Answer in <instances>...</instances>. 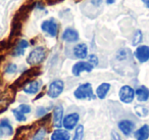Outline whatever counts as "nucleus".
Listing matches in <instances>:
<instances>
[{
	"label": "nucleus",
	"instance_id": "obj_1",
	"mask_svg": "<svg viewBox=\"0 0 149 140\" xmlns=\"http://www.w3.org/2000/svg\"><path fill=\"white\" fill-rule=\"evenodd\" d=\"M46 57V49L43 46H38L34 48L31 52L29 53L27 57V62L31 66H36L45 60Z\"/></svg>",
	"mask_w": 149,
	"mask_h": 140
},
{
	"label": "nucleus",
	"instance_id": "obj_2",
	"mask_svg": "<svg viewBox=\"0 0 149 140\" xmlns=\"http://www.w3.org/2000/svg\"><path fill=\"white\" fill-rule=\"evenodd\" d=\"M74 97L77 99H94L96 96L93 93L92 85L90 83H84L78 86V88L74 92Z\"/></svg>",
	"mask_w": 149,
	"mask_h": 140
},
{
	"label": "nucleus",
	"instance_id": "obj_3",
	"mask_svg": "<svg viewBox=\"0 0 149 140\" xmlns=\"http://www.w3.org/2000/svg\"><path fill=\"white\" fill-rule=\"evenodd\" d=\"M64 89V83L62 80L57 79V80H54L53 82L50 83V85L48 86L47 90V95L51 98H56L62 93Z\"/></svg>",
	"mask_w": 149,
	"mask_h": 140
},
{
	"label": "nucleus",
	"instance_id": "obj_4",
	"mask_svg": "<svg viewBox=\"0 0 149 140\" xmlns=\"http://www.w3.org/2000/svg\"><path fill=\"white\" fill-rule=\"evenodd\" d=\"M41 29L44 33H46L50 37H56L58 33V25L57 22L54 19H50L44 21L41 25Z\"/></svg>",
	"mask_w": 149,
	"mask_h": 140
},
{
	"label": "nucleus",
	"instance_id": "obj_5",
	"mask_svg": "<svg viewBox=\"0 0 149 140\" xmlns=\"http://www.w3.org/2000/svg\"><path fill=\"white\" fill-rule=\"evenodd\" d=\"M135 90L129 85H125L122 88L120 89V92H118V96L122 102L124 103H131L135 98Z\"/></svg>",
	"mask_w": 149,
	"mask_h": 140
},
{
	"label": "nucleus",
	"instance_id": "obj_6",
	"mask_svg": "<svg viewBox=\"0 0 149 140\" xmlns=\"http://www.w3.org/2000/svg\"><path fill=\"white\" fill-rule=\"evenodd\" d=\"M94 66L92 64H90L89 62H78L77 64H74L72 66V73L74 76L79 77L83 72H88L90 73L93 70Z\"/></svg>",
	"mask_w": 149,
	"mask_h": 140
},
{
	"label": "nucleus",
	"instance_id": "obj_7",
	"mask_svg": "<svg viewBox=\"0 0 149 140\" xmlns=\"http://www.w3.org/2000/svg\"><path fill=\"white\" fill-rule=\"evenodd\" d=\"M135 57L138 60L140 64H144V62L149 60V46L147 45H139L136 48L134 52Z\"/></svg>",
	"mask_w": 149,
	"mask_h": 140
},
{
	"label": "nucleus",
	"instance_id": "obj_8",
	"mask_svg": "<svg viewBox=\"0 0 149 140\" xmlns=\"http://www.w3.org/2000/svg\"><path fill=\"white\" fill-rule=\"evenodd\" d=\"M79 119H80L79 113H70V115L64 117L63 122H62V125H63V127L65 128V129L72 130L74 127H76V125L78 124Z\"/></svg>",
	"mask_w": 149,
	"mask_h": 140
},
{
	"label": "nucleus",
	"instance_id": "obj_9",
	"mask_svg": "<svg viewBox=\"0 0 149 140\" xmlns=\"http://www.w3.org/2000/svg\"><path fill=\"white\" fill-rule=\"evenodd\" d=\"M62 40L65 42H68V43L77 42L79 40V33L72 28H68L62 33Z\"/></svg>",
	"mask_w": 149,
	"mask_h": 140
},
{
	"label": "nucleus",
	"instance_id": "obj_10",
	"mask_svg": "<svg viewBox=\"0 0 149 140\" xmlns=\"http://www.w3.org/2000/svg\"><path fill=\"white\" fill-rule=\"evenodd\" d=\"M118 128L123 132V134L129 136L135 129V124L130 120H122L118 122Z\"/></svg>",
	"mask_w": 149,
	"mask_h": 140
},
{
	"label": "nucleus",
	"instance_id": "obj_11",
	"mask_svg": "<svg viewBox=\"0 0 149 140\" xmlns=\"http://www.w3.org/2000/svg\"><path fill=\"white\" fill-rule=\"evenodd\" d=\"M42 82L38 80L31 81L30 83H28L25 87H24V92L27 94H36L37 92H39V90L41 89Z\"/></svg>",
	"mask_w": 149,
	"mask_h": 140
},
{
	"label": "nucleus",
	"instance_id": "obj_12",
	"mask_svg": "<svg viewBox=\"0 0 149 140\" xmlns=\"http://www.w3.org/2000/svg\"><path fill=\"white\" fill-rule=\"evenodd\" d=\"M62 117H63V107L62 105L58 104L54 107L53 111V125L55 128H59L61 126Z\"/></svg>",
	"mask_w": 149,
	"mask_h": 140
},
{
	"label": "nucleus",
	"instance_id": "obj_13",
	"mask_svg": "<svg viewBox=\"0 0 149 140\" xmlns=\"http://www.w3.org/2000/svg\"><path fill=\"white\" fill-rule=\"evenodd\" d=\"M74 54L77 58L84 60L88 55V47L85 43L78 44L74 47Z\"/></svg>",
	"mask_w": 149,
	"mask_h": 140
},
{
	"label": "nucleus",
	"instance_id": "obj_14",
	"mask_svg": "<svg viewBox=\"0 0 149 140\" xmlns=\"http://www.w3.org/2000/svg\"><path fill=\"white\" fill-rule=\"evenodd\" d=\"M13 128L11 127L8 120H1L0 121V137L4 135H13Z\"/></svg>",
	"mask_w": 149,
	"mask_h": 140
},
{
	"label": "nucleus",
	"instance_id": "obj_15",
	"mask_svg": "<svg viewBox=\"0 0 149 140\" xmlns=\"http://www.w3.org/2000/svg\"><path fill=\"white\" fill-rule=\"evenodd\" d=\"M136 96L140 102H145L149 99V89L146 86H140L136 91Z\"/></svg>",
	"mask_w": 149,
	"mask_h": 140
},
{
	"label": "nucleus",
	"instance_id": "obj_16",
	"mask_svg": "<svg viewBox=\"0 0 149 140\" xmlns=\"http://www.w3.org/2000/svg\"><path fill=\"white\" fill-rule=\"evenodd\" d=\"M134 136L137 140H147L149 138V126L143 125L135 132Z\"/></svg>",
	"mask_w": 149,
	"mask_h": 140
},
{
	"label": "nucleus",
	"instance_id": "obj_17",
	"mask_svg": "<svg viewBox=\"0 0 149 140\" xmlns=\"http://www.w3.org/2000/svg\"><path fill=\"white\" fill-rule=\"evenodd\" d=\"M110 89L109 83H101L96 89V96L99 99H104Z\"/></svg>",
	"mask_w": 149,
	"mask_h": 140
},
{
	"label": "nucleus",
	"instance_id": "obj_18",
	"mask_svg": "<svg viewBox=\"0 0 149 140\" xmlns=\"http://www.w3.org/2000/svg\"><path fill=\"white\" fill-rule=\"evenodd\" d=\"M70 135L68 131L61 129H57L52 133L51 140H70Z\"/></svg>",
	"mask_w": 149,
	"mask_h": 140
},
{
	"label": "nucleus",
	"instance_id": "obj_19",
	"mask_svg": "<svg viewBox=\"0 0 149 140\" xmlns=\"http://www.w3.org/2000/svg\"><path fill=\"white\" fill-rule=\"evenodd\" d=\"M28 47H29V42H28L26 39H22L21 41H19V43L17 44V46H15L13 54H15V56L23 55V54L25 53L26 49H27Z\"/></svg>",
	"mask_w": 149,
	"mask_h": 140
},
{
	"label": "nucleus",
	"instance_id": "obj_20",
	"mask_svg": "<svg viewBox=\"0 0 149 140\" xmlns=\"http://www.w3.org/2000/svg\"><path fill=\"white\" fill-rule=\"evenodd\" d=\"M83 136H84V126L79 125L77 127V129H76L74 139L72 140H83Z\"/></svg>",
	"mask_w": 149,
	"mask_h": 140
},
{
	"label": "nucleus",
	"instance_id": "obj_21",
	"mask_svg": "<svg viewBox=\"0 0 149 140\" xmlns=\"http://www.w3.org/2000/svg\"><path fill=\"white\" fill-rule=\"evenodd\" d=\"M46 135V129L45 128H39L38 131L33 136V140H43Z\"/></svg>",
	"mask_w": 149,
	"mask_h": 140
},
{
	"label": "nucleus",
	"instance_id": "obj_22",
	"mask_svg": "<svg viewBox=\"0 0 149 140\" xmlns=\"http://www.w3.org/2000/svg\"><path fill=\"white\" fill-rule=\"evenodd\" d=\"M142 39H143L142 32H141L140 30H137L136 33H135V35H134V38H133V42H132L133 45L137 46L138 44H140L141 41H142Z\"/></svg>",
	"mask_w": 149,
	"mask_h": 140
},
{
	"label": "nucleus",
	"instance_id": "obj_23",
	"mask_svg": "<svg viewBox=\"0 0 149 140\" xmlns=\"http://www.w3.org/2000/svg\"><path fill=\"white\" fill-rule=\"evenodd\" d=\"M13 115H15V119H17L19 122H25L26 120H27V118L25 117V113H23L22 111H19L17 108L13 109Z\"/></svg>",
	"mask_w": 149,
	"mask_h": 140
},
{
	"label": "nucleus",
	"instance_id": "obj_24",
	"mask_svg": "<svg viewBox=\"0 0 149 140\" xmlns=\"http://www.w3.org/2000/svg\"><path fill=\"white\" fill-rule=\"evenodd\" d=\"M146 109L148 108L146 106H142V105H138V106L135 107V111H136V113L139 117H146L148 115L147 113H144V111H146Z\"/></svg>",
	"mask_w": 149,
	"mask_h": 140
},
{
	"label": "nucleus",
	"instance_id": "obj_25",
	"mask_svg": "<svg viewBox=\"0 0 149 140\" xmlns=\"http://www.w3.org/2000/svg\"><path fill=\"white\" fill-rule=\"evenodd\" d=\"M47 108H45V107L43 106H40L37 108V111H36V116H37L38 118H42L44 117V116L47 115Z\"/></svg>",
	"mask_w": 149,
	"mask_h": 140
},
{
	"label": "nucleus",
	"instance_id": "obj_26",
	"mask_svg": "<svg viewBox=\"0 0 149 140\" xmlns=\"http://www.w3.org/2000/svg\"><path fill=\"white\" fill-rule=\"evenodd\" d=\"M17 64H8V66H6V70H5V72L7 73V74H13V73L17 72Z\"/></svg>",
	"mask_w": 149,
	"mask_h": 140
},
{
	"label": "nucleus",
	"instance_id": "obj_27",
	"mask_svg": "<svg viewBox=\"0 0 149 140\" xmlns=\"http://www.w3.org/2000/svg\"><path fill=\"white\" fill-rule=\"evenodd\" d=\"M17 109L26 115V113H29L30 111H31V106L28 104H21L19 107H17Z\"/></svg>",
	"mask_w": 149,
	"mask_h": 140
},
{
	"label": "nucleus",
	"instance_id": "obj_28",
	"mask_svg": "<svg viewBox=\"0 0 149 140\" xmlns=\"http://www.w3.org/2000/svg\"><path fill=\"white\" fill-rule=\"evenodd\" d=\"M89 62L90 64H92L94 66H97L98 64V58L97 56L95 55V54H91V55H89Z\"/></svg>",
	"mask_w": 149,
	"mask_h": 140
},
{
	"label": "nucleus",
	"instance_id": "obj_29",
	"mask_svg": "<svg viewBox=\"0 0 149 140\" xmlns=\"http://www.w3.org/2000/svg\"><path fill=\"white\" fill-rule=\"evenodd\" d=\"M111 140H122L116 131H111Z\"/></svg>",
	"mask_w": 149,
	"mask_h": 140
},
{
	"label": "nucleus",
	"instance_id": "obj_30",
	"mask_svg": "<svg viewBox=\"0 0 149 140\" xmlns=\"http://www.w3.org/2000/svg\"><path fill=\"white\" fill-rule=\"evenodd\" d=\"M102 1H103V0H91V3L93 5H95V6H99L102 3Z\"/></svg>",
	"mask_w": 149,
	"mask_h": 140
},
{
	"label": "nucleus",
	"instance_id": "obj_31",
	"mask_svg": "<svg viewBox=\"0 0 149 140\" xmlns=\"http://www.w3.org/2000/svg\"><path fill=\"white\" fill-rule=\"evenodd\" d=\"M142 2L144 3L147 8H149V0H142Z\"/></svg>",
	"mask_w": 149,
	"mask_h": 140
},
{
	"label": "nucleus",
	"instance_id": "obj_32",
	"mask_svg": "<svg viewBox=\"0 0 149 140\" xmlns=\"http://www.w3.org/2000/svg\"><path fill=\"white\" fill-rule=\"evenodd\" d=\"M106 3L107 4H112V3H114V0H106Z\"/></svg>",
	"mask_w": 149,
	"mask_h": 140
}]
</instances>
